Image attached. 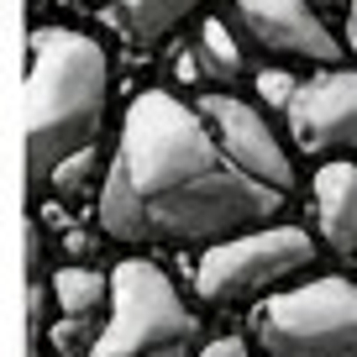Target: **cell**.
<instances>
[{
  "label": "cell",
  "instance_id": "cell-11",
  "mask_svg": "<svg viewBox=\"0 0 357 357\" xmlns=\"http://www.w3.org/2000/svg\"><path fill=\"white\" fill-rule=\"evenodd\" d=\"M53 305L58 315H74V321H100L105 305H111V273H100L89 263L53 268Z\"/></svg>",
  "mask_w": 357,
  "mask_h": 357
},
{
  "label": "cell",
  "instance_id": "cell-7",
  "mask_svg": "<svg viewBox=\"0 0 357 357\" xmlns=\"http://www.w3.org/2000/svg\"><path fill=\"white\" fill-rule=\"evenodd\" d=\"M195 111L205 116V126L215 132L221 153L231 158L247 178H257V184H268V190H279V195L300 190L294 153L284 147V137L273 132V121H268L257 105H247V100H236V95H226V89H215V95H195Z\"/></svg>",
  "mask_w": 357,
  "mask_h": 357
},
{
  "label": "cell",
  "instance_id": "cell-16",
  "mask_svg": "<svg viewBox=\"0 0 357 357\" xmlns=\"http://www.w3.org/2000/svg\"><path fill=\"white\" fill-rule=\"evenodd\" d=\"M195 357H252V347H247V336H205Z\"/></svg>",
  "mask_w": 357,
  "mask_h": 357
},
{
  "label": "cell",
  "instance_id": "cell-19",
  "mask_svg": "<svg viewBox=\"0 0 357 357\" xmlns=\"http://www.w3.org/2000/svg\"><path fill=\"white\" fill-rule=\"evenodd\" d=\"M331 6H347V0H315V11H321V16L331 11Z\"/></svg>",
  "mask_w": 357,
  "mask_h": 357
},
{
  "label": "cell",
  "instance_id": "cell-2",
  "mask_svg": "<svg viewBox=\"0 0 357 357\" xmlns=\"http://www.w3.org/2000/svg\"><path fill=\"white\" fill-rule=\"evenodd\" d=\"M111 58L79 26H37L26 43V178L43 195L63 158L100 142Z\"/></svg>",
  "mask_w": 357,
  "mask_h": 357
},
{
  "label": "cell",
  "instance_id": "cell-1",
  "mask_svg": "<svg viewBox=\"0 0 357 357\" xmlns=\"http://www.w3.org/2000/svg\"><path fill=\"white\" fill-rule=\"evenodd\" d=\"M289 195L247 178L221 153L195 100L142 89L100 178V231L121 247H215L226 236L284 221Z\"/></svg>",
  "mask_w": 357,
  "mask_h": 357
},
{
  "label": "cell",
  "instance_id": "cell-20",
  "mask_svg": "<svg viewBox=\"0 0 357 357\" xmlns=\"http://www.w3.org/2000/svg\"><path fill=\"white\" fill-rule=\"evenodd\" d=\"M79 6H89V0H79Z\"/></svg>",
  "mask_w": 357,
  "mask_h": 357
},
{
  "label": "cell",
  "instance_id": "cell-9",
  "mask_svg": "<svg viewBox=\"0 0 357 357\" xmlns=\"http://www.w3.org/2000/svg\"><path fill=\"white\" fill-rule=\"evenodd\" d=\"M310 205H315V231L336 257H357V163L331 158L310 178Z\"/></svg>",
  "mask_w": 357,
  "mask_h": 357
},
{
  "label": "cell",
  "instance_id": "cell-8",
  "mask_svg": "<svg viewBox=\"0 0 357 357\" xmlns=\"http://www.w3.org/2000/svg\"><path fill=\"white\" fill-rule=\"evenodd\" d=\"M231 16L242 26V37L273 63H310L331 68L342 63V37L331 32L315 0H231Z\"/></svg>",
  "mask_w": 357,
  "mask_h": 357
},
{
  "label": "cell",
  "instance_id": "cell-13",
  "mask_svg": "<svg viewBox=\"0 0 357 357\" xmlns=\"http://www.w3.org/2000/svg\"><path fill=\"white\" fill-rule=\"evenodd\" d=\"M95 178H105V158H100V147H84V153L63 158V163L47 174L43 195H58V200H84V195H95Z\"/></svg>",
  "mask_w": 357,
  "mask_h": 357
},
{
  "label": "cell",
  "instance_id": "cell-12",
  "mask_svg": "<svg viewBox=\"0 0 357 357\" xmlns=\"http://www.w3.org/2000/svg\"><path fill=\"white\" fill-rule=\"evenodd\" d=\"M195 63H200L205 79H215L221 89H231L236 79H242V47H236V32L226 22H215V16H205L200 22V37H195Z\"/></svg>",
  "mask_w": 357,
  "mask_h": 357
},
{
  "label": "cell",
  "instance_id": "cell-3",
  "mask_svg": "<svg viewBox=\"0 0 357 357\" xmlns=\"http://www.w3.org/2000/svg\"><path fill=\"white\" fill-rule=\"evenodd\" d=\"M200 342L205 321L195 305L153 257L132 252L111 268V305L84 357H195Z\"/></svg>",
  "mask_w": 357,
  "mask_h": 357
},
{
  "label": "cell",
  "instance_id": "cell-15",
  "mask_svg": "<svg viewBox=\"0 0 357 357\" xmlns=\"http://www.w3.org/2000/svg\"><path fill=\"white\" fill-rule=\"evenodd\" d=\"M95 326L100 321H74V315H63V321L53 326V336H47L53 357H84V347L95 342Z\"/></svg>",
  "mask_w": 357,
  "mask_h": 357
},
{
  "label": "cell",
  "instance_id": "cell-5",
  "mask_svg": "<svg viewBox=\"0 0 357 357\" xmlns=\"http://www.w3.org/2000/svg\"><path fill=\"white\" fill-rule=\"evenodd\" d=\"M315 263V236L305 226H257V231L226 236V242L205 247L195 263V294L211 310H236V305H257L268 294L289 289L310 273Z\"/></svg>",
  "mask_w": 357,
  "mask_h": 357
},
{
  "label": "cell",
  "instance_id": "cell-18",
  "mask_svg": "<svg viewBox=\"0 0 357 357\" xmlns=\"http://www.w3.org/2000/svg\"><path fill=\"white\" fill-rule=\"evenodd\" d=\"M26 357H47V342H43V336H32V347H26Z\"/></svg>",
  "mask_w": 357,
  "mask_h": 357
},
{
  "label": "cell",
  "instance_id": "cell-17",
  "mask_svg": "<svg viewBox=\"0 0 357 357\" xmlns=\"http://www.w3.org/2000/svg\"><path fill=\"white\" fill-rule=\"evenodd\" d=\"M342 47H352V53H357V0H347V6H342Z\"/></svg>",
  "mask_w": 357,
  "mask_h": 357
},
{
  "label": "cell",
  "instance_id": "cell-14",
  "mask_svg": "<svg viewBox=\"0 0 357 357\" xmlns=\"http://www.w3.org/2000/svg\"><path fill=\"white\" fill-rule=\"evenodd\" d=\"M294 84H300V79H294L284 63H273V68H257V95H263V105H257V111H263V116H268V111H279V116H284V105H289Z\"/></svg>",
  "mask_w": 357,
  "mask_h": 357
},
{
  "label": "cell",
  "instance_id": "cell-4",
  "mask_svg": "<svg viewBox=\"0 0 357 357\" xmlns=\"http://www.w3.org/2000/svg\"><path fill=\"white\" fill-rule=\"evenodd\" d=\"M252 342L268 357H357V279L321 273L252 305Z\"/></svg>",
  "mask_w": 357,
  "mask_h": 357
},
{
  "label": "cell",
  "instance_id": "cell-10",
  "mask_svg": "<svg viewBox=\"0 0 357 357\" xmlns=\"http://www.w3.org/2000/svg\"><path fill=\"white\" fill-rule=\"evenodd\" d=\"M211 0H116V16H121L126 37L137 47H163L174 32L195 22Z\"/></svg>",
  "mask_w": 357,
  "mask_h": 357
},
{
  "label": "cell",
  "instance_id": "cell-6",
  "mask_svg": "<svg viewBox=\"0 0 357 357\" xmlns=\"http://www.w3.org/2000/svg\"><path fill=\"white\" fill-rule=\"evenodd\" d=\"M284 132H289L294 153L305 158H347L357 163V68H315L300 79L284 105Z\"/></svg>",
  "mask_w": 357,
  "mask_h": 357
}]
</instances>
